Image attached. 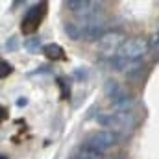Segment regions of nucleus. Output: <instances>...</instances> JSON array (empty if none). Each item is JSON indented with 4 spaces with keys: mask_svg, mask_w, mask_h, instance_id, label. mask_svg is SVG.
I'll use <instances>...</instances> for the list:
<instances>
[{
    "mask_svg": "<svg viewBox=\"0 0 159 159\" xmlns=\"http://www.w3.org/2000/svg\"><path fill=\"white\" fill-rule=\"evenodd\" d=\"M96 120H98L100 126H107L115 133L117 131H126L135 124V119H133L131 111H107L104 115H98Z\"/></svg>",
    "mask_w": 159,
    "mask_h": 159,
    "instance_id": "nucleus-1",
    "label": "nucleus"
},
{
    "mask_svg": "<svg viewBox=\"0 0 159 159\" xmlns=\"http://www.w3.org/2000/svg\"><path fill=\"white\" fill-rule=\"evenodd\" d=\"M102 2H93V0H67L65 2V7L70 9L74 15L81 17L83 20L85 19H96L102 15L104 7Z\"/></svg>",
    "mask_w": 159,
    "mask_h": 159,
    "instance_id": "nucleus-2",
    "label": "nucleus"
},
{
    "mask_svg": "<svg viewBox=\"0 0 159 159\" xmlns=\"http://www.w3.org/2000/svg\"><path fill=\"white\" fill-rule=\"evenodd\" d=\"M117 143H119V135H117L115 131L104 129V131H94V133H91L81 144L87 146V148H93V150L104 154L106 150H109V148L115 146Z\"/></svg>",
    "mask_w": 159,
    "mask_h": 159,
    "instance_id": "nucleus-3",
    "label": "nucleus"
},
{
    "mask_svg": "<svg viewBox=\"0 0 159 159\" xmlns=\"http://www.w3.org/2000/svg\"><path fill=\"white\" fill-rule=\"evenodd\" d=\"M148 50H150V43H148L146 39L131 37V39H126L124 43H122V46L119 48L117 56H119V57H124V59L137 61V59L143 57Z\"/></svg>",
    "mask_w": 159,
    "mask_h": 159,
    "instance_id": "nucleus-4",
    "label": "nucleus"
},
{
    "mask_svg": "<svg viewBox=\"0 0 159 159\" xmlns=\"http://www.w3.org/2000/svg\"><path fill=\"white\" fill-rule=\"evenodd\" d=\"M43 15H44V4H43V2L32 6V7L26 11V15H24V19H22V24H20V30H22L24 35H30V34L37 32L41 20H43Z\"/></svg>",
    "mask_w": 159,
    "mask_h": 159,
    "instance_id": "nucleus-5",
    "label": "nucleus"
},
{
    "mask_svg": "<svg viewBox=\"0 0 159 159\" xmlns=\"http://www.w3.org/2000/svg\"><path fill=\"white\" fill-rule=\"evenodd\" d=\"M124 43V37L120 32H109V34H104L100 39H98V48L102 54H111V52H119V48Z\"/></svg>",
    "mask_w": 159,
    "mask_h": 159,
    "instance_id": "nucleus-6",
    "label": "nucleus"
},
{
    "mask_svg": "<svg viewBox=\"0 0 159 159\" xmlns=\"http://www.w3.org/2000/svg\"><path fill=\"white\" fill-rule=\"evenodd\" d=\"M43 54L52 59V61H63L65 59V50L63 46H59L57 43H50V44H44L43 46Z\"/></svg>",
    "mask_w": 159,
    "mask_h": 159,
    "instance_id": "nucleus-7",
    "label": "nucleus"
},
{
    "mask_svg": "<svg viewBox=\"0 0 159 159\" xmlns=\"http://www.w3.org/2000/svg\"><path fill=\"white\" fill-rule=\"evenodd\" d=\"M70 159H104V154L102 152H96L93 148H87V146H80L78 150L70 156Z\"/></svg>",
    "mask_w": 159,
    "mask_h": 159,
    "instance_id": "nucleus-8",
    "label": "nucleus"
},
{
    "mask_svg": "<svg viewBox=\"0 0 159 159\" xmlns=\"http://www.w3.org/2000/svg\"><path fill=\"white\" fill-rule=\"evenodd\" d=\"M120 91H122V85H120L117 80H106V83H104V93H106V96H109V100H111L113 96H117Z\"/></svg>",
    "mask_w": 159,
    "mask_h": 159,
    "instance_id": "nucleus-9",
    "label": "nucleus"
},
{
    "mask_svg": "<svg viewBox=\"0 0 159 159\" xmlns=\"http://www.w3.org/2000/svg\"><path fill=\"white\" fill-rule=\"evenodd\" d=\"M24 46H26V50L30 52V54H37L41 50V37L39 35H35V37H30V39L24 41Z\"/></svg>",
    "mask_w": 159,
    "mask_h": 159,
    "instance_id": "nucleus-10",
    "label": "nucleus"
},
{
    "mask_svg": "<svg viewBox=\"0 0 159 159\" xmlns=\"http://www.w3.org/2000/svg\"><path fill=\"white\" fill-rule=\"evenodd\" d=\"M11 70H13L11 63H7L6 59H2L0 61V78H6L7 74H11Z\"/></svg>",
    "mask_w": 159,
    "mask_h": 159,
    "instance_id": "nucleus-11",
    "label": "nucleus"
},
{
    "mask_svg": "<svg viewBox=\"0 0 159 159\" xmlns=\"http://www.w3.org/2000/svg\"><path fill=\"white\" fill-rule=\"evenodd\" d=\"M4 48H6L7 52H13V50H17V37H9V39L6 41Z\"/></svg>",
    "mask_w": 159,
    "mask_h": 159,
    "instance_id": "nucleus-12",
    "label": "nucleus"
},
{
    "mask_svg": "<svg viewBox=\"0 0 159 159\" xmlns=\"http://www.w3.org/2000/svg\"><path fill=\"white\" fill-rule=\"evenodd\" d=\"M74 76L85 80V78H87V69H76V70H74Z\"/></svg>",
    "mask_w": 159,
    "mask_h": 159,
    "instance_id": "nucleus-13",
    "label": "nucleus"
},
{
    "mask_svg": "<svg viewBox=\"0 0 159 159\" xmlns=\"http://www.w3.org/2000/svg\"><path fill=\"white\" fill-rule=\"evenodd\" d=\"M148 43H150V48H156V46L159 44V34H156V35H152V39L148 41Z\"/></svg>",
    "mask_w": 159,
    "mask_h": 159,
    "instance_id": "nucleus-14",
    "label": "nucleus"
},
{
    "mask_svg": "<svg viewBox=\"0 0 159 159\" xmlns=\"http://www.w3.org/2000/svg\"><path fill=\"white\" fill-rule=\"evenodd\" d=\"M26 104H28L26 98H19V100H17V106H26Z\"/></svg>",
    "mask_w": 159,
    "mask_h": 159,
    "instance_id": "nucleus-15",
    "label": "nucleus"
},
{
    "mask_svg": "<svg viewBox=\"0 0 159 159\" xmlns=\"http://www.w3.org/2000/svg\"><path fill=\"white\" fill-rule=\"evenodd\" d=\"M0 159H7V156H6V154H2V156H0Z\"/></svg>",
    "mask_w": 159,
    "mask_h": 159,
    "instance_id": "nucleus-16",
    "label": "nucleus"
}]
</instances>
